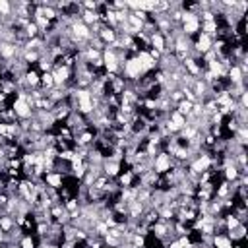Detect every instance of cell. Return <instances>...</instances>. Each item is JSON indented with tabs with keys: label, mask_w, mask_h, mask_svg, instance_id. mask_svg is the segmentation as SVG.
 Returning a JSON list of instances; mask_svg holds the SVG:
<instances>
[{
	"label": "cell",
	"mask_w": 248,
	"mask_h": 248,
	"mask_svg": "<svg viewBox=\"0 0 248 248\" xmlns=\"http://www.w3.org/2000/svg\"><path fill=\"white\" fill-rule=\"evenodd\" d=\"M78 97H80V105H81V111H91V101H89V95L85 93V91H80V95H78Z\"/></svg>",
	"instance_id": "obj_1"
},
{
	"label": "cell",
	"mask_w": 248,
	"mask_h": 248,
	"mask_svg": "<svg viewBox=\"0 0 248 248\" xmlns=\"http://www.w3.org/2000/svg\"><path fill=\"white\" fill-rule=\"evenodd\" d=\"M198 29V19L194 16H186V25H184V31L186 33H192Z\"/></svg>",
	"instance_id": "obj_2"
},
{
	"label": "cell",
	"mask_w": 248,
	"mask_h": 248,
	"mask_svg": "<svg viewBox=\"0 0 248 248\" xmlns=\"http://www.w3.org/2000/svg\"><path fill=\"white\" fill-rule=\"evenodd\" d=\"M126 70H128V74H130V76H138V74H140V70H142L140 60H130V62H128V66H126Z\"/></svg>",
	"instance_id": "obj_3"
},
{
	"label": "cell",
	"mask_w": 248,
	"mask_h": 248,
	"mask_svg": "<svg viewBox=\"0 0 248 248\" xmlns=\"http://www.w3.org/2000/svg\"><path fill=\"white\" fill-rule=\"evenodd\" d=\"M16 112H18L19 116H27L29 114V107H27V103H25L24 99H19L18 103H16Z\"/></svg>",
	"instance_id": "obj_4"
},
{
	"label": "cell",
	"mask_w": 248,
	"mask_h": 248,
	"mask_svg": "<svg viewBox=\"0 0 248 248\" xmlns=\"http://www.w3.org/2000/svg\"><path fill=\"white\" fill-rule=\"evenodd\" d=\"M157 171H167V167H169V157L167 155H159V159H157Z\"/></svg>",
	"instance_id": "obj_5"
},
{
	"label": "cell",
	"mask_w": 248,
	"mask_h": 248,
	"mask_svg": "<svg viewBox=\"0 0 248 248\" xmlns=\"http://www.w3.org/2000/svg\"><path fill=\"white\" fill-rule=\"evenodd\" d=\"M105 62H107V68L109 70H116V62H114V54H112V52H107V54H105Z\"/></svg>",
	"instance_id": "obj_6"
},
{
	"label": "cell",
	"mask_w": 248,
	"mask_h": 248,
	"mask_svg": "<svg viewBox=\"0 0 248 248\" xmlns=\"http://www.w3.org/2000/svg\"><path fill=\"white\" fill-rule=\"evenodd\" d=\"M138 60H140V64L142 66H145V68H151V66H153V58H151L149 54H140V58H138Z\"/></svg>",
	"instance_id": "obj_7"
},
{
	"label": "cell",
	"mask_w": 248,
	"mask_h": 248,
	"mask_svg": "<svg viewBox=\"0 0 248 248\" xmlns=\"http://www.w3.org/2000/svg\"><path fill=\"white\" fill-rule=\"evenodd\" d=\"M207 165H209V159H207V157H202L200 161H196V163H194V171H204Z\"/></svg>",
	"instance_id": "obj_8"
},
{
	"label": "cell",
	"mask_w": 248,
	"mask_h": 248,
	"mask_svg": "<svg viewBox=\"0 0 248 248\" xmlns=\"http://www.w3.org/2000/svg\"><path fill=\"white\" fill-rule=\"evenodd\" d=\"M198 49H200V51H207V49H209V37H207V35H202L200 43H198Z\"/></svg>",
	"instance_id": "obj_9"
},
{
	"label": "cell",
	"mask_w": 248,
	"mask_h": 248,
	"mask_svg": "<svg viewBox=\"0 0 248 248\" xmlns=\"http://www.w3.org/2000/svg\"><path fill=\"white\" fill-rule=\"evenodd\" d=\"M66 76H68V70H66V68H60V70L56 72L54 80H56V81H64V80H66Z\"/></svg>",
	"instance_id": "obj_10"
},
{
	"label": "cell",
	"mask_w": 248,
	"mask_h": 248,
	"mask_svg": "<svg viewBox=\"0 0 248 248\" xmlns=\"http://www.w3.org/2000/svg\"><path fill=\"white\" fill-rule=\"evenodd\" d=\"M173 124H174L177 128H180V126H182V124H184L182 114H178V112H177V114H173Z\"/></svg>",
	"instance_id": "obj_11"
},
{
	"label": "cell",
	"mask_w": 248,
	"mask_h": 248,
	"mask_svg": "<svg viewBox=\"0 0 248 248\" xmlns=\"http://www.w3.org/2000/svg\"><path fill=\"white\" fill-rule=\"evenodd\" d=\"M215 246L217 248H231V244H229L227 239H221V237H219V239H215Z\"/></svg>",
	"instance_id": "obj_12"
},
{
	"label": "cell",
	"mask_w": 248,
	"mask_h": 248,
	"mask_svg": "<svg viewBox=\"0 0 248 248\" xmlns=\"http://www.w3.org/2000/svg\"><path fill=\"white\" fill-rule=\"evenodd\" d=\"M47 180H49V184H52V186H58V184H60V177H56V174H49Z\"/></svg>",
	"instance_id": "obj_13"
},
{
	"label": "cell",
	"mask_w": 248,
	"mask_h": 248,
	"mask_svg": "<svg viewBox=\"0 0 248 248\" xmlns=\"http://www.w3.org/2000/svg\"><path fill=\"white\" fill-rule=\"evenodd\" d=\"M74 31L78 33V35H81V37H85V35H87V29H85L84 25H76V27H74Z\"/></svg>",
	"instance_id": "obj_14"
},
{
	"label": "cell",
	"mask_w": 248,
	"mask_h": 248,
	"mask_svg": "<svg viewBox=\"0 0 248 248\" xmlns=\"http://www.w3.org/2000/svg\"><path fill=\"white\" fill-rule=\"evenodd\" d=\"M231 78H233L234 81L240 80V70H239V68H233V70H231Z\"/></svg>",
	"instance_id": "obj_15"
},
{
	"label": "cell",
	"mask_w": 248,
	"mask_h": 248,
	"mask_svg": "<svg viewBox=\"0 0 248 248\" xmlns=\"http://www.w3.org/2000/svg\"><path fill=\"white\" fill-rule=\"evenodd\" d=\"M153 45L157 49H163V39H161L159 35H155V37H153Z\"/></svg>",
	"instance_id": "obj_16"
},
{
	"label": "cell",
	"mask_w": 248,
	"mask_h": 248,
	"mask_svg": "<svg viewBox=\"0 0 248 248\" xmlns=\"http://www.w3.org/2000/svg\"><path fill=\"white\" fill-rule=\"evenodd\" d=\"M12 52H14V49L10 47V45H4V47H2V54H4V56H10Z\"/></svg>",
	"instance_id": "obj_17"
},
{
	"label": "cell",
	"mask_w": 248,
	"mask_h": 248,
	"mask_svg": "<svg viewBox=\"0 0 248 248\" xmlns=\"http://www.w3.org/2000/svg\"><path fill=\"white\" fill-rule=\"evenodd\" d=\"M0 134H14V128H8V126L0 124Z\"/></svg>",
	"instance_id": "obj_18"
},
{
	"label": "cell",
	"mask_w": 248,
	"mask_h": 248,
	"mask_svg": "<svg viewBox=\"0 0 248 248\" xmlns=\"http://www.w3.org/2000/svg\"><path fill=\"white\" fill-rule=\"evenodd\" d=\"M8 10H10L8 2H4V0H0V12H4V14H6V12H8Z\"/></svg>",
	"instance_id": "obj_19"
},
{
	"label": "cell",
	"mask_w": 248,
	"mask_h": 248,
	"mask_svg": "<svg viewBox=\"0 0 248 248\" xmlns=\"http://www.w3.org/2000/svg\"><path fill=\"white\" fill-rule=\"evenodd\" d=\"M180 246H188V240H186V239H182L180 242H174L171 248H180Z\"/></svg>",
	"instance_id": "obj_20"
},
{
	"label": "cell",
	"mask_w": 248,
	"mask_h": 248,
	"mask_svg": "<svg viewBox=\"0 0 248 248\" xmlns=\"http://www.w3.org/2000/svg\"><path fill=\"white\" fill-rule=\"evenodd\" d=\"M190 109H192V105H190V103H186V101H184V103L180 105V111H182V112H188Z\"/></svg>",
	"instance_id": "obj_21"
},
{
	"label": "cell",
	"mask_w": 248,
	"mask_h": 248,
	"mask_svg": "<svg viewBox=\"0 0 248 248\" xmlns=\"http://www.w3.org/2000/svg\"><path fill=\"white\" fill-rule=\"evenodd\" d=\"M211 68H213V72H211V74H213V76H215V72H217V74H219V72H221V66L217 64V62H211Z\"/></svg>",
	"instance_id": "obj_22"
},
{
	"label": "cell",
	"mask_w": 248,
	"mask_h": 248,
	"mask_svg": "<svg viewBox=\"0 0 248 248\" xmlns=\"http://www.w3.org/2000/svg\"><path fill=\"white\" fill-rule=\"evenodd\" d=\"M95 18H97V16H95L93 12H87V14H85V21H95Z\"/></svg>",
	"instance_id": "obj_23"
},
{
	"label": "cell",
	"mask_w": 248,
	"mask_h": 248,
	"mask_svg": "<svg viewBox=\"0 0 248 248\" xmlns=\"http://www.w3.org/2000/svg\"><path fill=\"white\" fill-rule=\"evenodd\" d=\"M186 64H188V68H190V72H194V74H196L198 72V68H196V64H194L192 60H186Z\"/></svg>",
	"instance_id": "obj_24"
},
{
	"label": "cell",
	"mask_w": 248,
	"mask_h": 248,
	"mask_svg": "<svg viewBox=\"0 0 248 248\" xmlns=\"http://www.w3.org/2000/svg\"><path fill=\"white\" fill-rule=\"evenodd\" d=\"M0 225H2V229H10V225H12V223H10V219H2Z\"/></svg>",
	"instance_id": "obj_25"
},
{
	"label": "cell",
	"mask_w": 248,
	"mask_h": 248,
	"mask_svg": "<svg viewBox=\"0 0 248 248\" xmlns=\"http://www.w3.org/2000/svg\"><path fill=\"white\" fill-rule=\"evenodd\" d=\"M103 39H107V41H112V31H103Z\"/></svg>",
	"instance_id": "obj_26"
},
{
	"label": "cell",
	"mask_w": 248,
	"mask_h": 248,
	"mask_svg": "<svg viewBox=\"0 0 248 248\" xmlns=\"http://www.w3.org/2000/svg\"><path fill=\"white\" fill-rule=\"evenodd\" d=\"M227 177L234 178V177H237V171H234V169H227Z\"/></svg>",
	"instance_id": "obj_27"
},
{
	"label": "cell",
	"mask_w": 248,
	"mask_h": 248,
	"mask_svg": "<svg viewBox=\"0 0 248 248\" xmlns=\"http://www.w3.org/2000/svg\"><path fill=\"white\" fill-rule=\"evenodd\" d=\"M43 16H47V18H52V16H54V12H52L51 8H47L45 12H43Z\"/></svg>",
	"instance_id": "obj_28"
},
{
	"label": "cell",
	"mask_w": 248,
	"mask_h": 248,
	"mask_svg": "<svg viewBox=\"0 0 248 248\" xmlns=\"http://www.w3.org/2000/svg\"><path fill=\"white\" fill-rule=\"evenodd\" d=\"M24 248H33V242H31V239H25V240H24Z\"/></svg>",
	"instance_id": "obj_29"
},
{
	"label": "cell",
	"mask_w": 248,
	"mask_h": 248,
	"mask_svg": "<svg viewBox=\"0 0 248 248\" xmlns=\"http://www.w3.org/2000/svg\"><path fill=\"white\" fill-rule=\"evenodd\" d=\"M43 80H45V84H47V85H51V84H52V76L45 74V78H43Z\"/></svg>",
	"instance_id": "obj_30"
},
{
	"label": "cell",
	"mask_w": 248,
	"mask_h": 248,
	"mask_svg": "<svg viewBox=\"0 0 248 248\" xmlns=\"http://www.w3.org/2000/svg\"><path fill=\"white\" fill-rule=\"evenodd\" d=\"M132 24L136 25V27H140V25H142V21H140V19L136 18V16H132Z\"/></svg>",
	"instance_id": "obj_31"
},
{
	"label": "cell",
	"mask_w": 248,
	"mask_h": 248,
	"mask_svg": "<svg viewBox=\"0 0 248 248\" xmlns=\"http://www.w3.org/2000/svg\"><path fill=\"white\" fill-rule=\"evenodd\" d=\"M27 80L31 81V84H35V81H37V76H35V74H33V72H31V74L27 76Z\"/></svg>",
	"instance_id": "obj_32"
},
{
	"label": "cell",
	"mask_w": 248,
	"mask_h": 248,
	"mask_svg": "<svg viewBox=\"0 0 248 248\" xmlns=\"http://www.w3.org/2000/svg\"><path fill=\"white\" fill-rule=\"evenodd\" d=\"M140 209H142V206H138V204H136V206L132 207V213H134V215H136V213H140Z\"/></svg>",
	"instance_id": "obj_33"
},
{
	"label": "cell",
	"mask_w": 248,
	"mask_h": 248,
	"mask_svg": "<svg viewBox=\"0 0 248 248\" xmlns=\"http://www.w3.org/2000/svg\"><path fill=\"white\" fill-rule=\"evenodd\" d=\"M130 182V174H124V177H122V184H128Z\"/></svg>",
	"instance_id": "obj_34"
},
{
	"label": "cell",
	"mask_w": 248,
	"mask_h": 248,
	"mask_svg": "<svg viewBox=\"0 0 248 248\" xmlns=\"http://www.w3.org/2000/svg\"><path fill=\"white\" fill-rule=\"evenodd\" d=\"M109 173H111V174L116 173V165H111V167H109Z\"/></svg>",
	"instance_id": "obj_35"
},
{
	"label": "cell",
	"mask_w": 248,
	"mask_h": 248,
	"mask_svg": "<svg viewBox=\"0 0 248 248\" xmlns=\"http://www.w3.org/2000/svg\"><path fill=\"white\" fill-rule=\"evenodd\" d=\"M206 29H207V31H213V29H215V25H213V24H211V21H209V24L206 25Z\"/></svg>",
	"instance_id": "obj_36"
},
{
	"label": "cell",
	"mask_w": 248,
	"mask_h": 248,
	"mask_svg": "<svg viewBox=\"0 0 248 248\" xmlns=\"http://www.w3.org/2000/svg\"><path fill=\"white\" fill-rule=\"evenodd\" d=\"M177 153H178V157H186V151H184V149H178Z\"/></svg>",
	"instance_id": "obj_37"
},
{
	"label": "cell",
	"mask_w": 248,
	"mask_h": 248,
	"mask_svg": "<svg viewBox=\"0 0 248 248\" xmlns=\"http://www.w3.org/2000/svg\"><path fill=\"white\" fill-rule=\"evenodd\" d=\"M0 157H2V151H0Z\"/></svg>",
	"instance_id": "obj_38"
}]
</instances>
